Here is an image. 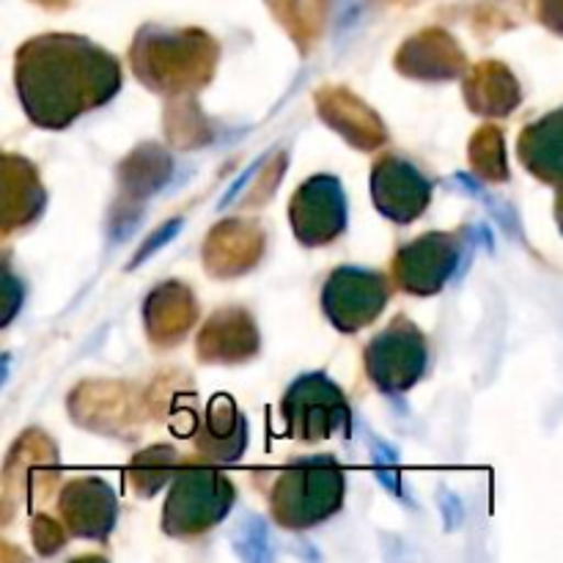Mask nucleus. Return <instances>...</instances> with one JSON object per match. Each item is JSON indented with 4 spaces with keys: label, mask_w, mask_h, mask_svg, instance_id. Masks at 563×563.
<instances>
[{
    "label": "nucleus",
    "mask_w": 563,
    "mask_h": 563,
    "mask_svg": "<svg viewBox=\"0 0 563 563\" xmlns=\"http://www.w3.org/2000/svg\"><path fill=\"white\" fill-rule=\"evenodd\" d=\"M47 207L38 170L20 154L0 152V236L27 229Z\"/></svg>",
    "instance_id": "9d476101"
},
{
    "label": "nucleus",
    "mask_w": 563,
    "mask_h": 563,
    "mask_svg": "<svg viewBox=\"0 0 563 563\" xmlns=\"http://www.w3.org/2000/svg\"><path fill=\"white\" fill-rule=\"evenodd\" d=\"M465 245L456 234L432 231L399 247L394 258V278L405 291L418 297L438 295L456 275Z\"/></svg>",
    "instance_id": "6e6552de"
},
{
    "label": "nucleus",
    "mask_w": 563,
    "mask_h": 563,
    "mask_svg": "<svg viewBox=\"0 0 563 563\" xmlns=\"http://www.w3.org/2000/svg\"><path fill=\"white\" fill-rule=\"evenodd\" d=\"M520 159L533 176L542 181H561V113H550L548 119L533 121L520 135Z\"/></svg>",
    "instance_id": "ddd939ff"
},
{
    "label": "nucleus",
    "mask_w": 563,
    "mask_h": 563,
    "mask_svg": "<svg viewBox=\"0 0 563 563\" xmlns=\"http://www.w3.org/2000/svg\"><path fill=\"white\" fill-rule=\"evenodd\" d=\"M434 185L416 163L401 154H385L374 163L372 198L374 207L394 223H412L432 203Z\"/></svg>",
    "instance_id": "1a4fd4ad"
},
{
    "label": "nucleus",
    "mask_w": 563,
    "mask_h": 563,
    "mask_svg": "<svg viewBox=\"0 0 563 563\" xmlns=\"http://www.w3.org/2000/svg\"><path fill=\"white\" fill-rule=\"evenodd\" d=\"M5 372H9V355H0V383H3Z\"/></svg>",
    "instance_id": "dca6fc26"
},
{
    "label": "nucleus",
    "mask_w": 563,
    "mask_h": 563,
    "mask_svg": "<svg viewBox=\"0 0 563 563\" xmlns=\"http://www.w3.org/2000/svg\"><path fill=\"white\" fill-rule=\"evenodd\" d=\"M344 495L346 473L335 456H302L278 471L269 493V511L280 528L308 531L339 515Z\"/></svg>",
    "instance_id": "f03ea898"
},
{
    "label": "nucleus",
    "mask_w": 563,
    "mask_h": 563,
    "mask_svg": "<svg viewBox=\"0 0 563 563\" xmlns=\"http://www.w3.org/2000/svg\"><path fill=\"white\" fill-rule=\"evenodd\" d=\"M247 445L245 416L229 396H214L198 432V451L212 462H236Z\"/></svg>",
    "instance_id": "f8f14e48"
},
{
    "label": "nucleus",
    "mask_w": 563,
    "mask_h": 563,
    "mask_svg": "<svg viewBox=\"0 0 563 563\" xmlns=\"http://www.w3.org/2000/svg\"><path fill=\"white\" fill-rule=\"evenodd\" d=\"M286 434L300 443H322L333 434H350V399L328 374L311 372L297 377L280 401Z\"/></svg>",
    "instance_id": "20e7f679"
},
{
    "label": "nucleus",
    "mask_w": 563,
    "mask_h": 563,
    "mask_svg": "<svg viewBox=\"0 0 563 563\" xmlns=\"http://www.w3.org/2000/svg\"><path fill=\"white\" fill-rule=\"evenodd\" d=\"M394 286L385 273L366 267H339L322 289V311L341 333H357L383 317Z\"/></svg>",
    "instance_id": "423d86ee"
},
{
    "label": "nucleus",
    "mask_w": 563,
    "mask_h": 563,
    "mask_svg": "<svg viewBox=\"0 0 563 563\" xmlns=\"http://www.w3.org/2000/svg\"><path fill=\"white\" fill-rule=\"evenodd\" d=\"M289 220L295 236L306 247H324L335 242L350 223L344 185L328 174L306 179L291 196Z\"/></svg>",
    "instance_id": "0eeeda50"
},
{
    "label": "nucleus",
    "mask_w": 563,
    "mask_h": 563,
    "mask_svg": "<svg viewBox=\"0 0 563 563\" xmlns=\"http://www.w3.org/2000/svg\"><path fill=\"white\" fill-rule=\"evenodd\" d=\"M121 82L119 58L86 36L44 33L16 49V97L27 119L44 130H64L108 104Z\"/></svg>",
    "instance_id": "f257e3e1"
},
{
    "label": "nucleus",
    "mask_w": 563,
    "mask_h": 563,
    "mask_svg": "<svg viewBox=\"0 0 563 563\" xmlns=\"http://www.w3.org/2000/svg\"><path fill=\"white\" fill-rule=\"evenodd\" d=\"M236 500L229 476L212 467H185L174 476L163 506V531L174 539H192L225 520Z\"/></svg>",
    "instance_id": "7ed1b4c3"
},
{
    "label": "nucleus",
    "mask_w": 563,
    "mask_h": 563,
    "mask_svg": "<svg viewBox=\"0 0 563 563\" xmlns=\"http://www.w3.org/2000/svg\"><path fill=\"white\" fill-rule=\"evenodd\" d=\"M22 302H25V284L16 275L9 253H0V330L14 322L16 313L22 311Z\"/></svg>",
    "instance_id": "4468645a"
},
{
    "label": "nucleus",
    "mask_w": 563,
    "mask_h": 563,
    "mask_svg": "<svg viewBox=\"0 0 563 563\" xmlns=\"http://www.w3.org/2000/svg\"><path fill=\"white\" fill-rule=\"evenodd\" d=\"M368 379L383 394L399 396L416 388L429 372V341L412 319L396 317L383 333L368 341L366 352Z\"/></svg>",
    "instance_id": "39448f33"
},
{
    "label": "nucleus",
    "mask_w": 563,
    "mask_h": 563,
    "mask_svg": "<svg viewBox=\"0 0 563 563\" xmlns=\"http://www.w3.org/2000/svg\"><path fill=\"white\" fill-rule=\"evenodd\" d=\"M179 225H181V220H174V223H170V225H165V229H159V234H163V236H157V240H152V242H148V245H143V247H141V253H137L135 264H137V262H143V258H146L148 253L154 251V247L163 245L165 240H170V236H174V231H179Z\"/></svg>",
    "instance_id": "2eb2a0df"
},
{
    "label": "nucleus",
    "mask_w": 563,
    "mask_h": 563,
    "mask_svg": "<svg viewBox=\"0 0 563 563\" xmlns=\"http://www.w3.org/2000/svg\"><path fill=\"white\" fill-rule=\"evenodd\" d=\"M58 515L69 533L80 539H104L115 526V495L102 478H77L64 487Z\"/></svg>",
    "instance_id": "9b49d317"
}]
</instances>
